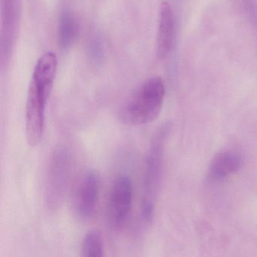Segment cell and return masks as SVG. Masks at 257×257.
Masks as SVG:
<instances>
[{
	"label": "cell",
	"mask_w": 257,
	"mask_h": 257,
	"mask_svg": "<svg viewBox=\"0 0 257 257\" xmlns=\"http://www.w3.org/2000/svg\"><path fill=\"white\" fill-rule=\"evenodd\" d=\"M58 68L53 52H46L37 61L28 89L26 103V138L31 147L38 145L43 138L46 109Z\"/></svg>",
	"instance_id": "1"
},
{
	"label": "cell",
	"mask_w": 257,
	"mask_h": 257,
	"mask_svg": "<svg viewBox=\"0 0 257 257\" xmlns=\"http://www.w3.org/2000/svg\"><path fill=\"white\" fill-rule=\"evenodd\" d=\"M165 94V84L162 78H150L124 105L119 113L120 119L128 126H141L152 122L160 114Z\"/></svg>",
	"instance_id": "2"
},
{
	"label": "cell",
	"mask_w": 257,
	"mask_h": 257,
	"mask_svg": "<svg viewBox=\"0 0 257 257\" xmlns=\"http://www.w3.org/2000/svg\"><path fill=\"white\" fill-rule=\"evenodd\" d=\"M168 131L169 128L166 125L156 134L146 160L141 216L144 222L147 223L151 222L154 215L156 198L162 177L164 147Z\"/></svg>",
	"instance_id": "3"
},
{
	"label": "cell",
	"mask_w": 257,
	"mask_h": 257,
	"mask_svg": "<svg viewBox=\"0 0 257 257\" xmlns=\"http://www.w3.org/2000/svg\"><path fill=\"white\" fill-rule=\"evenodd\" d=\"M71 170V159L67 148L59 147L54 150L48 168L46 198L51 208L58 207L64 198Z\"/></svg>",
	"instance_id": "4"
},
{
	"label": "cell",
	"mask_w": 257,
	"mask_h": 257,
	"mask_svg": "<svg viewBox=\"0 0 257 257\" xmlns=\"http://www.w3.org/2000/svg\"><path fill=\"white\" fill-rule=\"evenodd\" d=\"M132 180L127 176H120L114 181L108 200V219L114 228L125 223L132 209Z\"/></svg>",
	"instance_id": "5"
},
{
	"label": "cell",
	"mask_w": 257,
	"mask_h": 257,
	"mask_svg": "<svg viewBox=\"0 0 257 257\" xmlns=\"http://www.w3.org/2000/svg\"><path fill=\"white\" fill-rule=\"evenodd\" d=\"M100 177L96 171H88L79 181L75 196V207L78 216L84 221L94 216L100 195Z\"/></svg>",
	"instance_id": "6"
},
{
	"label": "cell",
	"mask_w": 257,
	"mask_h": 257,
	"mask_svg": "<svg viewBox=\"0 0 257 257\" xmlns=\"http://www.w3.org/2000/svg\"><path fill=\"white\" fill-rule=\"evenodd\" d=\"M174 15L168 2H162L159 10V30L157 37V54L160 59H165L172 47L174 37Z\"/></svg>",
	"instance_id": "7"
},
{
	"label": "cell",
	"mask_w": 257,
	"mask_h": 257,
	"mask_svg": "<svg viewBox=\"0 0 257 257\" xmlns=\"http://www.w3.org/2000/svg\"><path fill=\"white\" fill-rule=\"evenodd\" d=\"M242 165V158L237 152L223 151L215 156L208 170L210 181L219 182L225 180L237 172Z\"/></svg>",
	"instance_id": "8"
},
{
	"label": "cell",
	"mask_w": 257,
	"mask_h": 257,
	"mask_svg": "<svg viewBox=\"0 0 257 257\" xmlns=\"http://www.w3.org/2000/svg\"><path fill=\"white\" fill-rule=\"evenodd\" d=\"M77 34V23L73 13L68 10L61 13L59 20L58 38L60 46L62 49H67L74 41Z\"/></svg>",
	"instance_id": "9"
},
{
	"label": "cell",
	"mask_w": 257,
	"mask_h": 257,
	"mask_svg": "<svg viewBox=\"0 0 257 257\" xmlns=\"http://www.w3.org/2000/svg\"><path fill=\"white\" fill-rule=\"evenodd\" d=\"M82 255L88 257H101L104 255L103 240L100 231H90L84 237L81 249Z\"/></svg>",
	"instance_id": "10"
}]
</instances>
